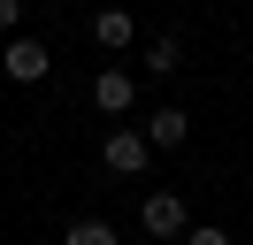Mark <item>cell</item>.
<instances>
[{"label": "cell", "mask_w": 253, "mask_h": 245, "mask_svg": "<svg viewBox=\"0 0 253 245\" xmlns=\"http://www.w3.org/2000/svg\"><path fill=\"white\" fill-rule=\"evenodd\" d=\"M92 107H100V115H130V107H138V77L108 61V69L92 77Z\"/></svg>", "instance_id": "2"}, {"label": "cell", "mask_w": 253, "mask_h": 245, "mask_svg": "<svg viewBox=\"0 0 253 245\" xmlns=\"http://www.w3.org/2000/svg\"><path fill=\"white\" fill-rule=\"evenodd\" d=\"M176 245H230V230H215V222H192Z\"/></svg>", "instance_id": "9"}, {"label": "cell", "mask_w": 253, "mask_h": 245, "mask_svg": "<svg viewBox=\"0 0 253 245\" xmlns=\"http://www.w3.org/2000/svg\"><path fill=\"white\" fill-rule=\"evenodd\" d=\"M100 161H108L115 176H138V168L154 161V146H146L138 130H108V146H100Z\"/></svg>", "instance_id": "3"}, {"label": "cell", "mask_w": 253, "mask_h": 245, "mask_svg": "<svg viewBox=\"0 0 253 245\" xmlns=\"http://www.w3.org/2000/svg\"><path fill=\"white\" fill-rule=\"evenodd\" d=\"M0 69L16 77V84H39V77H46L54 61H46V46H39V39H8V54H0Z\"/></svg>", "instance_id": "5"}, {"label": "cell", "mask_w": 253, "mask_h": 245, "mask_svg": "<svg viewBox=\"0 0 253 245\" xmlns=\"http://www.w3.org/2000/svg\"><path fill=\"white\" fill-rule=\"evenodd\" d=\"M138 222L154 230L161 245H176V238H184V230H192V207H184V199H176V192H146V207H138Z\"/></svg>", "instance_id": "1"}, {"label": "cell", "mask_w": 253, "mask_h": 245, "mask_svg": "<svg viewBox=\"0 0 253 245\" xmlns=\"http://www.w3.org/2000/svg\"><path fill=\"white\" fill-rule=\"evenodd\" d=\"M23 23V0H0V31H16Z\"/></svg>", "instance_id": "10"}, {"label": "cell", "mask_w": 253, "mask_h": 245, "mask_svg": "<svg viewBox=\"0 0 253 245\" xmlns=\"http://www.w3.org/2000/svg\"><path fill=\"white\" fill-rule=\"evenodd\" d=\"M146 69H154V77H176V69H184V46H176V39H154V46H146Z\"/></svg>", "instance_id": "7"}, {"label": "cell", "mask_w": 253, "mask_h": 245, "mask_svg": "<svg viewBox=\"0 0 253 245\" xmlns=\"http://www.w3.org/2000/svg\"><path fill=\"white\" fill-rule=\"evenodd\" d=\"M138 138H146V146H154V153H176V146H184V138H192V115H184V107H154Z\"/></svg>", "instance_id": "4"}, {"label": "cell", "mask_w": 253, "mask_h": 245, "mask_svg": "<svg viewBox=\"0 0 253 245\" xmlns=\"http://www.w3.org/2000/svg\"><path fill=\"white\" fill-rule=\"evenodd\" d=\"M62 245H115V222H92V214H84V222L62 230Z\"/></svg>", "instance_id": "8"}, {"label": "cell", "mask_w": 253, "mask_h": 245, "mask_svg": "<svg viewBox=\"0 0 253 245\" xmlns=\"http://www.w3.org/2000/svg\"><path fill=\"white\" fill-rule=\"evenodd\" d=\"M92 39L108 46V54H123V46L138 39V23H130V8H100V15H92Z\"/></svg>", "instance_id": "6"}]
</instances>
